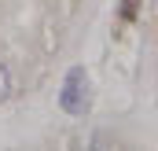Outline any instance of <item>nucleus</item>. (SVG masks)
Instances as JSON below:
<instances>
[{"mask_svg": "<svg viewBox=\"0 0 158 151\" xmlns=\"http://www.w3.org/2000/svg\"><path fill=\"white\" fill-rule=\"evenodd\" d=\"M59 103H63L66 114H85V107H88V74H85L81 67H74V70L66 74L63 92H59Z\"/></svg>", "mask_w": 158, "mask_h": 151, "instance_id": "obj_1", "label": "nucleus"}, {"mask_svg": "<svg viewBox=\"0 0 158 151\" xmlns=\"http://www.w3.org/2000/svg\"><path fill=\"white\" fill-rule=\"evenodd\" d=\"M7 92H11V77H7V67L0 63V100H7Z\"/></svg>", "mask_w": 158, "mask_h": 151, "instance_id": "obj_2", "label": "nucleus"}, {"mask_svg": "<svg viewBox=\"0 0 158 151\" xmlns=\"http://www.w3.org/2000/svg\"><path fill=\"white\" fill-rule=\"evenodd\" d=\"M121 11H125V19H132V11H136V0H125V7H121Z\"/></svg>", "mask_w": 158, "mask_h": 151, "instance_id": "obj_3", "label": "nucleus"}]
</instances>
